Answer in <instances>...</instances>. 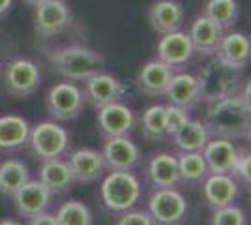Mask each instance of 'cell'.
Listing matches in <instances>:
<instances>
[{
    "instance_id": "6da1fadb",
    "label": "cell",
    "mask_w": 251,
    "mask_h": 225,
    "mask_svg": "<svg viewBox=\"0 0 251 225\" xmlns=\"http://www.w3.org/2000/svg\"><path fill=\"white\" fill-rule=\"evenodd\" d=\"M250 111L251 105L236 92L210 103L202 124L212 139H248L251 128Z\"/></svg>"
},
{
    "instance_id": "7a4b0ae2",
    "label": "cell",
    "mask_w": 251,
    "mask_h": 225,
    "mask_svg": "<svg viewBox=\"0 0 251 225\" xmlns=\"http://www.w3.org/2000/svg\"><path fill=\"white\" fill-rule=\"evenodd\" d=\"M49 62L70 83H84L105 68L103 54L84 45H66L54 49L49 53Z\"/></svg>"
},
{
    "instance_id": "3957f363",
    "label": "cell",
    "mask_w": 251,
    "mask_h": 225,
    "mask_svg": "<svg viewBox=\"0 0 251 225\" xmlns=\"http://www.w3.org/2000/svg\"><path fill=\"white\" fill-rule=\"evenodd\" d=\"M242 72L244 70L225 64L218 56H214L197 75L199 98L206 103H214L236 94L242 83Z\"/></svg>"
},
{
    "instance_id": "277c9868",
    "label": "cell",
    "mask_w": 251,
    "mask_h": 225,
    "mask_svg": "<svg viewBox=\"0 0 251 225\" xmlns=\"http://www.w3.org/2000/svg\"><path fill=\"white\" fill-rule=\"evenodd\" d=\"M101 203L109 212L124 214L141 199V182L131 171H111L100 188Z\"/></svg>"
},
{
    "instance_id": "5b68a950",
    "label": "cell",
    "mask_w": 251,
    "mask_h": 225,
    "mask_svg": "<svg viewBox=\"0 0 251 225\" xmlns=\"http://www.w3.org/2000/svg\"><path fill=\"white\" fill-rule=\"evenodd\" d=\"M28 147L36 160H56V158H62L70 149V133L60 124L45 120L30 128Z\"/></svg>"
},
{
    "instance_id": "8992f818",
    "label": "cell",
    "mask_w": 251,
    "mask_h": 225,
    "mask_svg": "<svg viewBox=\"0 0 251 225\" xmlns=\"http://www.w3.org/2000/svg\"><path fill=\"white\" fill-rule=\"evenodd\" d=\"M188 201L176 188L154 190L148 199V214L156 225H180L188 218Z\"/></svg>"
},
{
    "instance_id": "52a82bcc",
    "label": "cell",
    "mask_w": 251,
    "mask_h": 225,
    "mask_svg": "<svg viewBox=\"0 0 251 225\" xmlns=\"http://www.w3.org/2000/svg\"><path fill=\"white\" fill-rule=\"evenodd\" d=\"M45 105H47V113L51 115L52 120H56V122L74 120L83 113V90L75 83H70V81L58 83L49 90Z\"/></svg>"
},
{
    "instance_id": "ba28073f",
    "label": "cell",
    "mask_w": 251,
    "mask_h": 225,
    "mask_svg": "<svg viewBox=\"0 0 251 225\" xmlns=\"http://www.w3.org/2000/svg\"><path fill=\"white\" fill-rule=\"evenodd\" d=\"M72 21V10L64 0H45L34 10V30L42 40L62 34Z\"/></svg>"
},
{
    "instance_id": "9c48e42d",
    "label": "cell",
    "mask_w": 251,
    "mask_h": 225,
    "mask_svg": "<svg viewBox=\"0 0 251 225\" xmlns=\"http://www.w3.org/2000/svg\"><path fill=\"white\" fill-rule=\"evenodd\" d=\"M4 79H6V88L11 96L25 100L40 88L42 74L36 62H32L28 58H15L6 68Z\"/></svg>"
},
{
    "instance_id": "30bf717a",
    "label": "cell",
    "mask_w": 251,
    "mask_h": 225,
    "mask_svg": "<svg viewBox=\"0 0 251 225\" xmlns=\"http://www.w3.org/2000/svg\"><path fill=\"white\" fill-rule=\"evenodd\" d=\"M124 94L126 85L111 74L100 72L84 81V101H88L94 109H101L109 103L120 101Z\"/></svg>"
},
{
    "instance_id": "8fae6325",
    "label": "cell",
    "mask_w": 251,
    "mask_h": 225,
    "mask_svg": "<svg viewBox=\"0 0 251 225\" xmlns=\"http://www.w3.org/2000/svg\"><path fill=\"white\" fill-rule=\"evenodd\" d=\"M96 128L105 139L127 135L135 128V113L127 105H124L122 101L109 103L105 107L98 109Z\"/></svg>"
},
{
    "instance_id": "7c38bea8",
    "label": "cell",
    "mask_w": 251,
    "mask_h": 225,
    "mask_svg": "<svg viewBox=\"0 0 251 225\" xmlns=\"http://www.w3.org/2000/svg\"><path fill=\"white\" fill-rule=\"evenodd\" d=\"M101 156L105 167L111 171H131L141 163V149L127 135L109 137L105 141Z\"/></svg>"
},
{
    "instance_id": "4fadbf2b",
    "label": "cell",
    "mask_w": 251,
    "mask_h": 225,
    "mask_svg": "<svg viewBox=\"0 0 251 225\" xmlns=\"http://www.w3.org/2000/svg\"><path fill=\"white\" fill-rule=\"evenodd\" d=\"M11 199L15 203L19 216L30 220V218L42 214L49 208V204L52 201V193L40 180H28L26 184H23Z\"/></svg>"
},
{
    "instance_id": "5bb4252c",
    "label": "cell",
    "mask_w": 251,
    "mask_h": 225,
    "mask_svg": "<svg viewBox=\"0 0 251 225\" xmlns=\"http://www.w3.org/2000/svg\"><path fill=\"white\" fill-rule=\"evenodd\" d=\"M193 45L188 32L175 30V32L163 34L157 42V60L167 64L173 70H178L186 66L193 56Z\"/></svg>"
},
{
    "instance_id": "9a60e30c",
    "label": "cell",
    "mask_w": 251,
    "mask_h": 225,
    "mask_svg": "<svg viewBox=\"0 0 251 225\" xmlns=\"http://www.w3.org/2000/svg\"><path fill=\"white\" fill-rule=\"evenodd\" d=\"M70 169L74 175V180L79 184H92L103 176L105 161L101 152L94 149H77L68 158Z\"/></svg>"
},
{
    "instance_id": "2e32d148",
    "label": "cell",
    "mask_w": 251,
    "mask_h": 225,
    "mask_svg": "<svg viewBox=\"0 0 251 225\" xmlns=\"http://www.w3.org/2000/svg\"><path fill=\"white\" fill-rule=\"evenodd\" d=\"M186 19L184 6L176 0H157L148 10V23L157 34H169L180 30Z\"/></svg>"
},
{
    "instance_id": "e0dca14e",
    "label": "cell",
    "mask_w": 251,
    "mask_h": 225,
    "mask_svg": "<svg viewBox=\"0 0 251 225\" xmlns=\"http://www.w3.org/2000/svg\"><path fill=\"white\" fill-rule=\"evenodd\" d=\"M240 186L230 175H212L202 180V199L212 210L232 204L238 197Z\"/></svg>"
},
{
    "instance_id": "ac0fdd59",
    "label": "cell",
    "mask_w": 251,
    "mask_h": 225,
    "mask_svg": "<svg viewBox=\"0 0 251 225\" xmlns=\"http://www.w3.org/2000/svg\"><path fill=\"white\" fill-rule=\"evenodd\" d=\"M238 152L240 150L232 145V141L212 139V137L204 145V149L201 150L202 158L206 161L208 173L212 175H230L234 163L238 160Z\"/></svg>"
},
{
    "instance_id": "d6986e66",
    "label": "cell",
    "mask_w": 251,
    "mask_h": 225,
    "mask_svg": "<svg viewBox=\"0 0 251 225\" xmlns=\"http://www.w3.org/2000/svg\"><path fill=\"white\" fill-rule=\"evenodd\" d=\"M223 30L216 25L214 21H210L206 15H197L191 25H189V40L193 45V51L204 56H212L216 53L218 45H220L221 38H223Z\"/></svg>"
},
{
    "instance_id": "ffe728a7",
    "label": "cell",
    "mask_w": 251,
    "mask_h": 225,
    "mask_svg": "<svg viewBox=\"0 0 251 225\" xmlns=\"http://www.w3.org/2000/svg\"><path fill=\"white\" fill-rule=\"evenodd\" d=\"M175 74L173 68H169L167 64H163L161 60H150L143 66L137 74V86L143 94H147L150 98L163 96L167 85L171 81V77Z\"/></svg>"
},
{
    "instance_id": "44dd1931",
    "label": "cell",
    "mask_w": 251,
    "mask_h": 225,
    "mask_svg": "<svg viewBox=\"0 0 251 225\" xmlns=\"http://www.w3.org/2000/svg\"><path fill=\"white\" fill-rule=\"evenodd\" d=\"M214 56H218L225 64L234 66L244 70L251 56V42L246 34L242 32H227L223 34L220 45Z\"/></svg>"
},
{
    "instance_id": "7402d4cb",
    "label": "cell",
    "mask_w": 251,
    "mask_h": 225,
    "mask_svg": "<svg viewBox=\"0 0 251 225\" xmlns=\"http://www.w3.org/2000/svg\"><path fill=\"white\" fill-rule=\"evenodd\" d=\"M163 96H167L169 103L189 111L201 101L197 77L191 74H184V72L182 74H173Z\"/></svg>"
},
{
    "instance_id": "603a6c76",
    "label": "cell",
    "mask_w": 251,
    "mask_h": 225,
    "mask_svg": "<svg viewBox=\"0 0 251 225\" xmlns=\"http://www.w3.org/2000/svg\"><path fill=\"white\" fill-rule=\"evenodd\" d=\"M40 182H43L52 195H62V193L72 190V184L75 182L72 169L68 160L56 158V160L42 161L40 167Z\"/></svg>"
},
{
    "instance_id": "cb8c5ba5",
    "label": "cell",
    "mask_w": 251,
    "mask_h": 225,
    "mask_svg": "<svg viewBox=\"0 0 251 225\" xmlns=\"http://www.w3.org/2000/svg\"><path fill=\"white\" fill-rule=\"evenodd\" d=\"M147 173L148 180L156 190H159V188H176L180 184L176 156L167 154V152L156 154L148 163Z\"/></svg>"
},
{
    "instance_id": "d4e9b609",
    "label": "cell",
    "mask_w": 251,
    "mask_h": 225,
    "mask_svg": "<svg viewBox=\"0 0 251 225\" xmlns=\"http://www.w3.org/2000/svg\"><path fill=\"white\" fill-rule=\"evenodd\" d=\"M30 126L19 115L0 117V150L13 152L28 145Z\"/></svg>"
},
{
    "instance_id": "484cf974",
    "label": "cell",
    "mask_w": 251,
    "mask_h": 225,
    "mask_svg": "<svg viewBox=\"0 0 251 225\" xmlns=\"http://www.w3.org/2000/svg\"><path fill=\"white\" fill-rule=\"evenodd\" d=\"M28 180L30 173L21 160H6L0 163V193L4 197H13Z\"/></svg>"
},
{
    "instance_id": "4316f807",
    "label": "cell",
    "mask_w": 251,
    "mask_h": 225,
    "mask_svg": "<svg viewBox=\"0 0 251 225\" xmlns=\"http://www.w3.org/2000/svg\"><path fill=\"white\" fill-rule=\"evenodd\" d=\"M178 173H180V182L197 186L208 176V167L201 152H180L176 156Z\"/></svg>"
},
{
    "instance_id": "83f0119b",
    "label": "cell",
    "mask_w": 251,
    "mask_h": 225,
    "mask_svg": "<svg viewBox=\"0 0 251 225\" xmlns=\"http://www.w3.org/2000/svg\"><path fill=\"white\" fill-rule=\"evenodd\" d=\"M173 145L180 152H201L204 149V145L208 143L210 135L204 124L199 120H189L184 128L176 131L173 137Z\"/></svg>"
},
{
    "instance_id": "f1b7e54d",
    "label": "cell",
    "mask_w": 251,
    "mask_h": 225,
    "mask_svg": "<svg viewBox=\"0 0 251 225\" xmlns=\"http://www.w3.org/2000/svg\"><path fill=\"white\" fill-rule=\"evenodd\" d=\"M202 15H206L210 21H214L223 32L230 30L240 15L238 0H208L204 4Z\"/></svg>"
},
{
    "instance_id": "f546056e",
    "label": "cell",
    "mask_w": 251,
    "mask_h": 225,
    "mask_svg": "<svg viewBox=\"0 0 251 225\" xmlns=\"http://www.w3.org/2000/svg\"><path fill=\"white\" fill-rule=\"evenodd\" d=\"M141 133L148 141H161L165 135V105H150L141 117Z\"/></svg>"
},
{
    "instance_id": "4dcf8cb0",
    "label": "cell",
    "mask_w": 251,
    "mask_h": 225,
    "mask_svg": "<svg viewBox=\"0 0 251 225\" xmlns=\"http://www.w3.org/2000/svg\"><path fill=\"white\" fill-rule=\"evenodd\" d=\"M54 216H56L58 225H94L90 208L83 201H77V199L64 203Z\"/></svg>"
},
{
    "instance_id": "1f68e13d",
    "label": "cell",
    "mask_w": 251,
    "mask_h": 225,
    "mask_svg": "<svg viewBox=\"0 0 251 225\" xmlns=\"http://www.w3.org/2000/svg\"><path fill=\"white\" fill-rule=\"evenodd\" d=\"M189 120L191 118H189L188 109L178 107V105H173V103L165 105V135L173 137L176 131H180L188 124Z\"/></svg>"
},
{
    "instance_id": "d6a6232c",
    "label": "cell",
    "mask_w": 251,
    "mask_h": 225,
    "mask_svg": "<svg viewBox=\"0 0 251 225\" xmlns=\"http://www.w3.org/2000/svg\"><path fill=\"white\" fill-rule=\"evenodd\" d=\"M212 225H248L246 214L240 206L236 204H227L216 208L212 214Z\"/></svg>"
},
{
    "instance_id": "836d02e7",
    "label": "cell",
    "mask_w": 251,
    "mask_h": 225,
    "mask_svg": "<svg viewBox=\"0 0 251 225\" xmlns=\"http://www.w3.org/2000/svg\"><path fill=\"white\" fill-rule=\"evenodd\" d=\"M250 167H251L250 152H246V150H240V152H238V160H236L234 167H232V173H230V176H232L236 182H242L244 186H250V182H251Z\"/></svg>"
},
{
    "instance_id": "e575fe53",
    "label": "cell",
    "mask_w": 251,
    "mask_h": 225,
    "mask_svg": "<svg viewBox=\"0 0 251 225\" xmlns=\"http://www.w3.org/2000/svg\"><path fill=\"white\" fill-rule=\"evenodd\" d=\"M116 225H156L145 210H127L118 218Z\"/></svg>"
},
{
    "instance_id": "d590c367",
    "label": "cell",
    "mask_w": 251,
    "mask_h": 225,
    "mask_svg": "<svg viewBox=\"0 0 251 225\" xmlns=\"http://www.w3.org/2000/svg\"><path fill=\"white\" fill-rule=\"evenodd\" d=\"M28 225H58V222H56V216L45 210L42 214L30 218V220H28Z\"/></svg>"
},
{
    "instance_id": "8d00e7d4",
    "label": "cell",
    "mask_w": 251,
    "mask_h": 225,
    "mask_svg": "<svg viewBox=\"0 0 251 225\" xmlns=\"http://www.w3.org/2000/svg\"><path fill=\"white\" fill-rule=\"evenodd\" d=\"M11 4H13V0H0V19L10 11Z\"/></svg>"
},
{
    "instance_id": "74e56055",
    "label": "cell",
    "mask_w": 251,
    "mask_h": 225,
    "mask_svg": "<svg viewBox=\"0 0 251 225\" xmlns=\"http://www.w3.org/2000/svg\"><path fill=\"white\" fill-rule=\"evenodd\" d=\"M23 2H25V4H28V6H34V8H36L38 4H42V2H45V0H23Z\"/></svg>"
},
{
    "instance_id": "f35d334b",
    "label": "cell",
    "mask_w": 251,
    "mask_h": 225,
    "mask_svg": "<svg viewBox=\"0 0 251 225\" xmlns=\"http://www.w3.org/2000/svg\"><path fill=\"white\" fill-rule=\"evenodd\" d=\"M0 225H23V224L15 222V220H2V222H0Z\"/></svg>"
}]
</instances>
